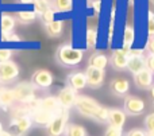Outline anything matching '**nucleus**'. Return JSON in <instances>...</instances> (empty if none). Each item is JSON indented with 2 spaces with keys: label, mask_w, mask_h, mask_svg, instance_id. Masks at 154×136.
Instances as JSON below:
<instances>
[{
  "label": "nucleus",
  "mask_w": 154,
  "mask_h": 136,
  "mask_svg": "<svg viewBox=\"0 0 154 136\" xmlns=\"http://www.w3.org/2000/svg\"><path fill=\"white\" fill-rule=\"evenodd\" d=\"M75 109L82 117L91 119L99 124H107L108 120V108L101 105L95 99L85 94H79L75 102Z\"/></svg>",
  "instance_id": "f257e3e1"
},
{
  "label": "nucleus",
  "mask_w": 154,
  "mask_h": 136,
  "mask_svg": "<svg viewBox=\"0 0 154 136\" xmlns=\"http://www.w3.org/2000/svg\"><path fill=\"white\" fill-rule=\"evenodd\" d=\"M84 50L76 49L72 45H61L56 51V61L64 67H75L81 64Z\"/></svg>",
  "instance_id": "f03ea898"
},
{
  "label": "nucleus",
  "mask_w": 154,
  "mask_h": 136,
  "mask_svg": "<svg viewBox=\"0 0 154 136\" xmlns=\"http://www.w3.org/2000/svg\"><path fill=\"white\" fill-rule=\"evenodd\" d=\"M14 94H15V100L16 104H23V105H29L30 102H32L37 97V89L32 85L31 82H19L16 84L12 88Z\"/></svg>",
  "instance_id": "7ed1b4c3"
},
{
  "label": "nucleus",
  "mask_w": 154,
  "mask_h": 136,
  "mask_svg": "<svg viewBox=\"0 0 154 136\" xmlns=\"http://www.w3.org/2000/svg\"><path fill=\"white\" fill-rule=\"evenodd\" d=\"M68 124H69V111L61 109L53 117L50 124L46 127L48 135L49 136H62L65 129H66Z\"/></svg>",
  "instance_id": "20e7f679"
},
{
  "label": "nucleus",
  "mask_w": 154,
  "mask_h": 136,
  "mask_svg": "<svg viewBox=\"0 0 154 136\" xmlns=\"http://www.w3.org/2000/svg\"><path fill=\"white\" fill-rule=\"evenodd\" d=\"M146 109L145 101L138 96L128 94L123 100V111L127 116H141Z\"/></svg>",
  "instance_id": "39448f33"
},
{
  "label": "nucleus",
  "mask_w": 154,
  "mask_h": 136,
  "mask_svg": "<svg viewBox=\"0 0 154 136\" xmlns=\"http://www.w3.org/2000/svg\"><path fill=\"white\" fill-rule=\"evenodd\" d=\"M20 74L19 65L15 61H7L0 64V84H11L18 80Z\"/></svg>",
  "instance_id": "423d86ee"
},
{
  "label": "nucleus",
  "mask_w": 154,
  "mask_h": 136,
  "mask_svg": "<svg viewBox=\"0 0 154 136\" xmlns=\"http://www.w3.org/2000/svg\"><path fill=\"white\" fill-rule=\"evenodd\" d=\"M30 82L35 86V89H41L45 90L49 89L54 82V75L51 72H49L48 69H37L31 75V81Z\"/></svg>",
  "instance_id": "0eeeda50"
},
{
  "label": "nucleus",
  "mask_w": 154,
  "mask_h": 136,
  "mask_svg": "<svg viewBox=\"0 0 154 136\" xmlns=\"http://www.w3.org/2000/svg\"><path fill=\"white\" fill-rule=\"evenodd\" d=\"M77 92L73 90L72 88H69L68 85H65L64 88L60 89L58 94H57V100H58V104L61 107V109L65 111H70L73 107H75V102L77 99Z\"/></svg>",
  "instance_id": "6e6552de"
},
{
  "label": "nucleus",
  "mask_w": 154,
  "mask_h": 136,
  "mask_svg": "<svg viewBox=\"0 0 154 136\" xmlns=\"http://www.w3.org/2000/svg\"><path fill=\"white\" fill-rule=\"evenodd\" d=\"M84 74L87 78V86H89L91 89H99L103 86L104 80H106V70L87 66Z\"/></svg>",
  "instance_id": "1a4fd4ad"
},
{
  "label": "nucleus",
  "mask_w": 154,
  "mask_h": 136,
  "mask_svg": "<svg viewBox=\"0 0 154 136\" xmlns=\"http://www.w3.org/2000/svg\"><path fill=\"white\" fill-rule=\"evenodd\" d=\"M10 127L14 131V136H24L34 127V124H32V120L29 115L19 119H10Z\"/></svg>",
  "instance_id": "9d476101"
},
{
  "label": "nucleus",
  "mask_w": 154,
  "mask_h": 136,
  "mask_svg": "<svg viewBox=\"0 0 154 136\" xmlns=\"http://www.w3.org/2000/svg\"><path fill=\"white\" fill-rule=\"evenodd\" d=\"M134 85L139 90H149L154 85V73L147 69H143L142 72L137 73L134 75Z\"/></svg>",
  "instance_id": "9b49d317"
},
{
  "label": "nucleus",
  "mask_w": 154,
  "mask_h": 136,
  "mask_svg": "<svg viewBox=\"0 0 154 136\" xmlns=\"http://www.w3.org/2000/svg\"><path fill=\"white\" fill-rule=\"evenodd\" d=\"M127 59L128 55L122 50V49H116L111 53V57L108 58V65L116 72H122L127 66Z\"/></svg>",
  "instance_id": "f8f14e48"
},
{
  "label": "nucleus",
  "mask_w": 154,
  "mask_h": 136,
  "mask_svg": "<svg viewBox=\"0 0 154 136\" xmlns=\"http://www.w3.org/2000/svg\"><path fill=\"white\" fill-rule=\"evenodd\" d=\"M130 86H131L130 81L126 80V78H114L109 82V90L116 97H126L128 96Z\"/></svg>",
  "instance_id": "ddd939ff"
},
{
  "label": "nucleus",
  "mask_w": 154,
  "mask_h": 136,
  "mask_svg": "<svg viewBox=\"0 0 154 136\" xmlns=\"http://www.w3.org/2000/svg\"><path fill=\"white\" fill-rule=\"evenodd\" d=\"M66 85L76 92L85 89L87 88V78H85L84 72L75 70V72L69 73V74L66 75Z\"/></svg>",
  "instance_id": "4468645a"
},
{
  "label": "nucleus",
  "mask_w": 154,
  "mask_h": 136,
  "mask_svg": "<svg viewBox=\"0 0 154 136\" xmlns=\"http://www.w3.org/2000/svg\"><path fill=\"white\" fill-rule=\"evenodd\" d=\"M126 117H127V115L120 108H108V120H107V124L111 127H115V128L123 129V127L126 124Z\"/></svg>",
  "instance_id": "2eb2a0df"
},
{
  "label": "nucleus",
  "mask_w": 154,
  "mask_h": 136,
  "mask_svg": "<svg viewBox=\"0 0 154 136\" xmlns=\"http://www.w3.org/2000/svg\"><path fill=\"white\" fill-rule=\"evenodd\" d=\"M56 115H54V113H50V112H46V111H43V109H35L34 112L30 113V117H31L34 126L46 128V127L50 124V121L53 120V117Z\"/></svg>",
  "instance_id": "dca6fc26"
},
{
  "label": "nucleus",
  "mask_w": 154,
  "mask_h": 136,
  "mask_svg": "<svg viewBox=\"0 0 154 136\" xmlns=\"http://www.w3.org/2000/svg\"><path fill=\"white\" fill-rule=\"evenodd\" d=\"M126 69H127L133 75H135L137 73L142 72L143 69H146V66H145V55L143 54H128Z\"/></svg>",
  "instance_id": "f3484780"
},
{
  "label": "nucleus",
  "mask_w": 154,
  "mask_h": 136,
  "mask_svg": "<svg viewBox=\"0 0 154 136\" xmlns=\"http://www.w3.org/2000/svg\"><path fill=\"white\" fill-rule=\"evenodd\" d=\"M16 104L15 94H14L12 88H3L0 89V109L10 112V109Z\"/></svg>",
  "instance_id": "a211bd4d"
},
{
  "label": "nucleus",
  "mask_w": 154,
  "mask_h": 136,
  "mask_svg": "<svg viewBox=\"0 0 154 136\" xmlns=\"http://www.w3.org/2000/svg\"><path fill=\"white\" fill-rule=\"evenodd\" d=\"M137 39V31L135 27L131 26V24H127L125 27V31H123V45H122V50L125 51L128 55V53L133 49V45Z\"/></svg>",
  "instance_id": "6ab92c4d"
},
{
  "label": "nucleus",
  "mask_w": 154,
  "mask_h": 136,
  "mask_svg": "<svg viewBox=\"0 0 154 136\" xmlns=\"http://www.w3.org/2000/svg\"><path fill=\"white\" fill-rule=\"evenodd\" d=\"M16 26V19L12 13L3 12L0 16V34L2 35H8L14 32V28Z\"/></svg>",
  "instance_id": "aec40b11"
},
{
  "label": "nucleus",
  "mask_w": 154,
  "mask_h": 136,
  "mask_svg": "<svg viewBox=\"0 0 154 136\" xmlns=\"http://www.w3.org/2000/svg\"><path fill=\"white\" fill-rule=\"evenodd\" d=\"M38 109H43L46 112L50 113H58L61 111V107L58 104V100L56 96H45L39 99V108Z\"/></svg>",
  "instance_id": "412c9836"
},
{
  "label": "nucleus",
  "mask_w": 154,
  "mask_h": 136,
  "mask_svg": "<svg viewBox=\"0 0 154 136\" xmlns=\"http://www.w3.org/2000/svg\"><path fill=\"white\" fill-rule=\"evenodd\" d=\"M88 66L95 67V69H100V70H106V67L108 66V57L104 53H101V51H95L88 58Z\"/></svg>",
  "instance_id": "4be33fe9"
},
{
  "label": "nucleus",
  "mask_w": 154,
  "mask_h": 136,
  "mask_svg": "<svg viewBox=\"0 0 154 136\" xmlns=\"http://www.w3.org/2000/svg\"><path fill=\"white\" fill-rule=\"evenodd\" d=\"M64 20H53L51 23H48V24H43L45 26V31L46 34L49 35L50 38H58L61 37L62 31H64Z\"/></svg>",
  "instance_id": "5701e85b"
},
{
  "label": "nucleus",
  "mask_w": 154,
  "mask_h": 136,
  "mask_svg": "<svg viewBox=\"0 0 154 136\" xmlns=\"http://www.w3.org/2000/svg\"><path fill=\"white\" fill-rule=\"evenodd\" d=\"M15 19L22 24H30L32 22H35L37 19V13L31 10H23L15 12Z\"/></svg>",
  "instance_id": "b1692460"
},
{
  "label": "nucleus",
  "mask_w": 154,
  "mask_h": 136,
  "mask_svg": "<svg viewBox=\"0 0 154 136\" xmlns=\"http://www.w3.org/2000/svg\"><path fill=\"white\" fill-rule=\"evenodd\" d=\"M64 136H88V132L85 129V127L76 123H69L66 126Z\"/></svg>",
  "instance_id": "393cba45"
},
{
  "label": "nucleus",
  "mask_w": 154,
  "mask_h": 136,
  "mask_svg": "<svg viewBox=\"0 0 154 136\" xmlns=\"http://www.w3.org/2000/svg\"><path fill=\"white\" fill-rule=\"evenodd\" d=\"M53 10L56 12H70L73 10V0H51Z\"/></svg>",
  "instance_id": "a878e982"
},
{
  "label": "nucleus",
  "mask_w": 154,
  "mask_h": 136,
  "mask_svg": "<svg viewBox=\"0 0 154 136\" xmlns=\"http://www.w3.org/2000/svg\"><path fill=\"white\" fill-rule=\"evenodd\" d=\"M32 7H34L32 11L37 13V16H41L49 8H53V4H51V0H34Z\"/></svg>",
  "instance_id": "bb28decb"
},
{
  "label": "nucleus",
  "mask_w": 154,
  "mask_h": 136,
  "mask_svg": "<svg viewBox=\"0 0 154 136\" xmlns=\"http://www.w3.org/2000/svg\"><path fill=\"white\" fill-rule=\"evenodd\" d=\"M85 40H87V47L89 49H95L96 47V42H97V31L92 27L87 30V35H85Z\"/></svg>",
  "instance_id": "cd10ccee"
},
{
  "label": "nucleus",
  "mask_w": 154,
  "mask_h": 136,
  "mask_svg": "<svg viewBox=\"0 0 154 136\" xmlns=\"http://www.w3.org/2000/svg\"><path fill=\"white\" fill-rule=\"evenodd\" d=\"M143 126H145L143 129L146 134H154V112H150L145 116Z\"/></svg>",
  "instance_id": "c85d7f7f"
},
{
  "label": "nucleus",
  "mask_w": 154,
  "mask_h": 136,
  "mask_svg": "<svg viewBox=\"0 0 154 136\" xmlns=\"http://www.w3.org/2000/svg\"><path fill=\"white\" fill-rule=\"evenodd\" d=\"M56 11L53 10V8H49L48 11H45V12L41 15V20L43 22V24H48V23H51L53 20H56Z\"/></svg>",
  "instance_id": "c756f323"
},
{
  "label": "nucleus",
  "mask_w": 154,
  "mask_h": 136,
  "mask_svg": "<svg viewBox=\"0 0 154 136\" xmlns=\"http://www.w3.org/2000/svg\"><path fill=\"white\" fill-rule=\"evenodd\" d=\"M12 55H14V51L11 49H0V64L11 61Z\"/></svg>",
  "instance_id": "7c9ffc66"
},
{
  "label": "nucleus",
  "mask_w": 154,
  "mask_h": 136,
  "mask_svg": "<svg viewBox=\"0 0 154 136\" xmlns=\"http://www.w3.org/2000/svg\"><path fill=\"white\" fill-rule=\"evenodd\" d=\"M104 136H125V132L120 128H115V127L108 126L107 129L104 131Z\"/></svg>",
  "instance_id": "2f4dec72"
},
{
  "label": "nucleus",
  "mask_w": 154,
  "mask_h": 136,
  "mask_svg": "<svg viewBox=\"0 0 154 136\" xmlns=\"http://www.w3.org/2000/svg\"><path fill=\"white\" fill-rule=\"evenodd\" d=\"M0 40H2V42H20L22 38L19 37L18 34H15V32H11V34H8V35H2Z\"/></svg>",
  "instance_id": "473e14b6"
},
{
  "label": "nucleus",
  "mask_w": 154,
  "mask_h": 136,
  "mask_svg": "<svg viewBox=\"0 0 154 136\" xmlns=\"http://www.w3.org/2000/svg\"><path fill=\"white\" fill-rule=\"evenodd\" d=\"M147 34L149 37H154V12L149 11V19H147Z\"/></svg>",
  "instance_id": "72a5a7b5"
},
{
  "label": "nucleus",
  "mask_w": 154,
  "mask_h": 136,
  "mask_svg": "<svg viewBox=\"0 0 154 136\" xmlns=\"http://www.w3.org/2000/svg\"><path fill=\"white\" fill-rule=\"evenodd\" d=\"M145 66H146L147 70L154 73V55H150V54L145 55Z\"/></svg>",
  "instance_id": "f704fd0d"
},
{
  "label": "nucleus",
  "mask_w": 154,
  "mask_h": 136,
  "mask_svg": "<svg viewBox=\"0 0 154 136\" xmlns=\"http://www.w3.org/2000/svg\"><path fill=\"white\" fill-rule=\"evenodd\" d=\"M125 136H146V132L142 128H131L125 132Z\"/></svg>",
  "instance_id": "c9c22d12"
},
{
  "label": "nucleus",
  "mask_w": 154,
  "mask_h": 136,
  "mask_svg": "<svg viewBox=\"0 0 154 136\" xmlns=\"http://www.w3.org/2000/svg\"><path fill=\"white\" fill-rule=\"evenodd\" d=\"M145 51H146V54L154 55V37H149V38H147L146 46H145Z\"/></svg>",
  "instance_id": "e433bc0d"
},
{
  "label": "nucleus",
  "mask_w": 154,
  "mask_h": 136,
  "mask_svg": "<svg viewBox=\"0 0 154 136\" xmlns=\"http://www.w3.org/2000/svg\"><path fill=\"white\" fill-rule=\"evenodd\" d=\"M88 5L95 10V13H99V10H100V0H88Z\"/></svg>",
  "instance_id": "4c0bfd02"
},
{
  "label": "nucleus",
  "mask_w": 154,
  "mask_h": 136,
  "mask_svg": "<svg viewBox=\"0 0 154 136\" xmlns=\"http://www.w3.org/2000/svg\"><path fill=\"white\" fill-rule=\"evenodd\" d=\"M16 1H18L19 4H22V5H29V4H32L34 0H16Z\"/></svg>",
  "instance_id": "58836bf2"
},
{
  "label": "nucleus",
  "mask_w": 154,
  "mask_h": 136,
  "mask_svg": "<svg viewBox=\"0 0 154 136\" xmlns=\"http://www.w3.org/2000/svg\"><path fill=\"white\" fill-rule=\"evenodd\" d=\"M147 92H149V97H150V100H152L153 104H154V85H153Z\"/></svg>",
  "instance_id": "ea45409f"
},
{
  "label": "nucleus",
  "mask_w": 154,
  "mask_h": 136,
  "mask_svg": "<svg viewBox=\"0 0 154 136\" xmlns=\"http://www.w3.org/2000/svg\"><path fill=\"white\" fill-rule=\"evenodd\" d=\"M0 136H14V134L11 131H3L2 134H0Z\"/></svg>",
  "instance_id": "a19ab883"
},
{
  "label": "nucleus",
  "mask_w": 154,
  "mask_h": 136,
  "mask_svg": "<svg viewBox=\"0 0 154 136\" xmlns=\"http://www.w3.org/2000/svg\"><path fill=\"white\" fill-rule=\"evenodd\" d=\"M3 131H4V127H3V123H2V121H0V134H2Z\"/></svg>",
  "instance_id": "79ce46f5"
},
{
  "label": "nucleus",
  "mask_w": 154,
  "mask_h": 136,
  "mask_svg": "<svg viewBox=\"0 0 154 136\" xmlns=\"http://www.w3.org/2000/svg\"><path fill=\"white\" fill-rule=\"evenodd\" d=\"M146 136H154V134H146Z\"/></svg>",
  "instance_id": "37998d69"
},
{
  "label": "nucleus",
  "mask_w": 154,
  "mask_h": 136,
  "mask_svg": "<svg viewBox=\"0 0 154 136\" xmlns=\"http://www.w3.org/2000/svg\"><path fill=\"white\" fill-rule=\"evenodd\" d=\"M150 3H152V4L154 5V0H150Z\"/></svg>",
  "instance_id": "c03bdc74"
},
{
  "label": "nucleus",
  "mask_w": 154,
  "mask_h": 136,
  "mask_svg": "<svg viewBox=\"0 0 154 136\" xmlns=\"http://www.w3.org/2000/svg\"><path fill=\"white\" fill-rule=\"evenodd\" d=\"M133 1H134V0H130V4H133Z\"/></svg>",
  "instance_id": "a18cd8bd"
},
{
  "label": "nucleus",
  "mask_w": 154,
  "mask_h": 136,
  "mask_svg": "<svg viewBox=\"0 0 154 136\" xmlns=\"http://www.w3.org/2000/svg\"><path fill=\"white\" fill-rule=\"evenodd\" d=\"M153 112H154V104H153Z\"/></svg>",
  "instance_id": "49530a36"
},
{
  "label": "nucleus",
  "mask_w": 154,
  "mask_h": 136,
  "mask_svg": "<svg viewBox=\"0 0 154 136\" xmlns=\"http://www.w3.org/2000/svg\"><path fill=\"white\" fill-rule=\"evenodd\" d=\"M0 89H2V84H0Z\"/></svg>",
  "instance_id": "de8ad7c7"
}]
</instances>
